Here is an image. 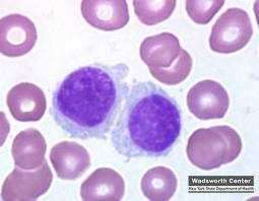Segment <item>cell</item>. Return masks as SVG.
<instances>
[{
    "instance_id": "5bb4252c",
    "label": "cell",
    "mask_w": 259,
    "mask_h": 201,
    "mask_svg": "<svg viewBox=\"0 0 259 201\" xmlns=\"http://www.w3.org/2000/svg\"><path fill=\"white\" fill-rule=\"evenodd\" d=\"M177 178L173 171L165 167L149 170L142 180V190L152 201H168L177 190Z\"/></svg>"
},
{
    "instance_id": "277c9868",
    "label": "cell",
    "mask_w": 259,
    "mask_h": 201,
    "mask_svg": "<svg viewBox=\"0 0 259 201\" xmlns=\"http://www.w3.org/2000/svg\"><path fill=\"white\" fill-rule=\"evenodd\" d=\"M252 34L253 29L248 14L241 9H230L213 25L209 46L217 53H235L248 44Z\"/></svg>"
},
{
    "instance_id": "3957f363",
    "label": "cell",
    "mask_w": 259,
    "mask_h": 201,
    "mask_svg": "<svg viewBox=\"0 0 259 201\" xmlns=\"http://www.w3.org/2000/svg\"><path fill=\"white\" fill-rule=\"evenodd\" d=\"M242 150V139L230 126H213L194 131L188 139L187 157L195 167L209 171L235 161Z\"/></svg>"
},
{
    "instance_id": "8992f818",
    "label": "cell",
    "mask_w": 259,
    "mask_h": 201,
    "mask_svg": "<svg viewBox=\"0 0 259 201\" xmlns=\"http://www.w3.org/2000/svg\"><path fill=\"white\" fill-rule=\"evenodd\" d=\"M230 98L225 87L214 80H202L190 88L187 94L189 111L200 120L225 117Z\"/></svg>"
},
{
    "instance_id": "e0dca14e",
    "label": "cell",
    "mask_w": 259,
    "mask_h": 201,
    "mask_svg": "<svg viewBox=\"0 0 259 201\" xmlns=\"http://www.w3.org/2000/svg\"><path fill=\"white\" fill-rule=\"evenodd\" d=\"M224 0H212V2H204V0H187L186 11L189 18L196 24L206 25L218 12L223 8Z\"/></svg>"
},
{
    "instance_id": "9a60e30c",
    "label": "cell",
    "mask_w": 259,
    "mask_h": 201,
    "mask_svg": "<svg viewBox=\"0 0 259 201\" xmlns=\"http://www.w3.org/2000/svg\"><path fill=\"white\" fill-rule=\"evenodd\" d=\"M135 12L139 20L147 25L154 26L168 20L176 8L175 0H135Z\"/></svg>"
},
{
    "instance_id": "30bf717a",
    "label": "cell",
    "mask_w": 259,
    "mask_h": 201,
    "mask_svg": "<svg viewBox=\"0 0 259 201\" xmlns=\"http://www.w3.org/2000/svg\"><path fill=\"white\" fill-rule=\"evenodd\" d=\"M51 164L62 180H76L91 166L88 150L73 141H62L54 145L50 153Z\"/></svg>"
},
{
    "instance_id": "2e32d148",
    "label": "cell",
    "mask_w": 259,
    "mask_h": 201,
    "mask_svg": "<svg viewBox=\"0 0 259 201\" xmlns=\"http://www.w3.org/2000/svg\"><path fill=\"white\" fill-rule=\"evenodd\" d=\"M192 58L190 54L181 49L178 58L167 68H150L152 75L160 82L168 85L179 84L185 80L192 69Z\"/></svg>"
},
{
    "instance_id": "7a4b0ae2",
    "label": "cell",
    "mask_w": 259,
    "mask_h": 201,
    "mask_svg": "<svg viewBox=\"0 0 259 201\" xmlns=\"http://www.w3.org/2000/svg\"><path fill=\"white\" fill-rule=\"evenodd\" d=\"M181 129L177 100L153 81H143L129 90L111 141L128 159L163 158L172 150Z\"/></svg>"
},
{
    "instance_id": "52a82bcc",
    "label": "cell",
    "mask_w": 259,
    "mask_h": 201,
    "mask_svg": "<svg viewBox=\"0 0 259 201\" xmlns=\"http://www.w3.org/2000/svg\"><path fill=\"white\" fill-rule=\"evenodd\" d=\"M37 38L35 24L25 16L10 15L0 20V52L8 57L29 53Z\"/></svg>"
},
{
    "instance_id": "4fadbf2b",
    "label": "cell",
    "mask_w": 259,
    "mask_h": 201,
    "mask_svg": "<svg viewBox=\"0 0 259 201\" xmlns=\"http://www.w3.org/2000/svg\"><path fill=\"white\" fill-rule=\"evenodd\" d=\"M180 42L170 33L146 38L141 45V57L150 68H167L178 58Z\"/></svg>"
},
{
    "instance_id": "5b68a950",
    "label": "cell",
    "mask_w": 259,
    "mask_h": 201,
    "mask_svg": "<svg viewBox=\"0 0 259 201\" xmlns=\"http://www.w3.org/2000/svg\"><path fill=\"white\" fill-rule=\"evenodd\" d=\"M53 181V175L47 162L35 170L16 167L7 177L2 191L5 201H33L45 194Z\"/></svg>"
},
{
    "instance_id": "ba28073f",
    "label": "cell",
    "mask_w": 259,
    "mask_h": 201,
    "mask_svg": "<svg viewBox=\"0 0 259 201\" xmlns=\"http://www.w3.org/2000/svg\"><path fill=\"white\" fill-rule=\"evenodd\" d=\"M7 103L13 117L21 122L39 121L47 109L43 90L36 84L22 82L8 93Z\"/></svg>"
},
{
    "instance_id": "6da1fadb",
    "label": "cell",
    "mask_w": 259,
    "mask_h": 201,
    "mask_svg": "<svg viewBox=\"0 0 259 201\" xmlns=\"http://www.w3.org/2000/svg\"><path fill=\"white\" fill-rule=\"evenodd\" d=\"M129 68L92 64L69 73L55 89L51 115L70 137L104 138L119 116L129 86Z\"/></svg>"
},
{
    "instance_id": "9c48e42d",
    "label": "cell",
    "mask_w": 259,
    "mask_h": 201,
    "mask_svg": "<svg viewBox=\"0 0 259 201\" xmlns=\"http://www.w3.org/2000/svg\"><path fill=\"white\" fill-rule=\"evenodd\" d=\"M80 9L85 22L102 31L120 30L129 22L125 0H83Z\"/></svg>"
},
{
    "instance_id": "8fae6325",
    "label": "cell",
    "mask_w": 259,
    "mask_h": 201,
    "mask_svg": "<svg viewBox=\"0 0 259 201\" xmlns=\"http://www.w3.org/2000/svg\"><path fill=\"white\" fill-rule=\"evenodd\" d=\"M124 191L125 183L120 174L100 168L81 184L80 196L83 201H120Z\"/></svg>"
},
{
    "instance_id": "7c38bea8",
    "label": "cell",
    "mask_w": 259,
    "mask_h": 201,
    "mask_svg": "<svg viewBox=\"0 0 259 201\" xmlns=\"http://www.w3.org/2000/svg\"><path fill=\"white\" fill-rule=\"evenodd\" d=\"M47 144L44 136L35 128L20 132L14 139L12 154L16 166L25 170H35L45 162Z\"/></svg>"
}]
</instances>
